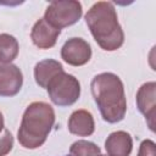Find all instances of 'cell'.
Listing matches in <instances>:
<instances>
[{
    "instance_id": "9c48e42d",
    "label": "cell",
    "mask_w": 156,
    "mask_h": 156,
    "mask_svg": "<svg viewBox=\"0 0 156 156\" xmlns=\"http://www.w3.org/2000/svg\"><path fill=\"white\" fill-rule=\"evenodd\" d=\"M61 29H57L49 24L44 18L38 20L30 32L33 44L39 49H50L55 46Z\"/></svg>"
},
{
    "instance_id": "7a4b0ae2",
    "label": "cell",
    "mask_w": 156,
    "mask_h": 156,
    "mask_svg": "<svg viewBox=\"0 0 156 156\" xmlns=\"http://www.w3.org/2000/svg\"><path fill=\"white\" fill-rule=\"evenodd\" d=\"M85 22L102 50L115 51L123 45L124 33L112 2H95L85 13Z\"/></svg>"
},
{
    "instance_id": "3957f363",
    "label": "cell",
    "mask_w": 156,
    "mask_h": 156,
    "mask_svg": "<svg viewBox=\"0 0 156 156\" xmlns=\"http://www.w3.org/2000/svg\"><path fill=\"white\" fill-rule=\"evenodd\" d=\"M55 123L54 108L43 101H34L27 106L18 129V141L26 149H38L45 141Z\"/></svg>"
},
{
    "instance_id": "8fae6325",
    "label": "cell",
    "mask_w": 156,
    "mask_h": 156,
    "mask_svg": "<svg viewBox=\"0 0 156 156\" xmlns=\"http://www.w3.org/2000/svg\"><path fill=\"white\" fill-rule=\"evenodd\" d=\"M68 130L78 136H89L95 130L93 115L87 110H76L68 118Z\"/></svg>"
},
{
    "instance_id": "5b68a950",
    "label": "cell",
    "mask_w": 156,
    "mask_h": 156,
    "mask_svg": "<svg viewBox=\"0 0 156 156\" xmlns=\"http://www.w3.org/2000/svg\"><path fill=\"white\" fill-rule=\"evenodd\" d=\"M82 13L83 10L79 1H52L45 10L44 20L52 27L61 29L77 23L82 17Z\"/></svg>"
},
{
    "instance_id": "8992f818",
    "label": "cell",
    "mask_w": 156,
    "mask_h": 156,
    "mask_svg": "<svg viewBox=\"0 0 156 156\" xmlns=\"http://www.w3.org/2000/svg\"><path fill=\"white\" fill-rule=\"evenodd\" d=\"M61 57L71 66H83L91 58V48L82 38H71L63 44Z\"/></svg>"
},
{
    "instance_id": "52a82bcc",
    "label": "cell",
    "mask_w": 156,
    "mask_h": 156,
    "mask_svg": "<svg viewBox=\"0 0 156 156\" xmlns=\"http://www.w3.org/2000/svg\"><path fill=\"white\" fill-rule=\"evenodd\" d=\"M155 91H156V83L147 82L144 83L138 93H136V106L139 111L145 116L149 128L154 132L155 130Z\"/></svg>"
},
{
    "instance_id": "e0dca14e",
    "label": "cell",
    "mask_w": 156,
    "mask_h": 156,
    "mask_svg": "<svg viewBox=\"0 0 156 156\" xmlns=\"http://www.w3.org/2000/svg\"><path fill=\"white\" fill-rule=\"evenodd\" d=\"M4 128H5V122H4V116H2V113L0 112V134L2 133V130H4Z\"/></svg>"
},
{
    "instance_id": "2e32d148",
    "label": "cell",
    "mask_w": 156,
    "mask_h": 156,
    "mask_svg": "<svg viewBox=\"0 0 156 156\" xmlns=\"http://www.w3.org/2000/svg\"><path fill=\"white\" fill-rule=\"evenodd\" d=\"M138 156H156V145L152 140L145 139L141 141L138 151Z\"/></svg>"
},
{
    "instance_id": "277c9868",
    "label": "cell",
    "mask_w": 156,
    "mask_h": 156,
    "mask_svg": "<svg viewBox=\"0 0 156 156\" xmlns=\"http://www.w3.org/2000/svg\"><path fill=\"white\" fill-rule=\"evenodd\" d=\"M50 100L57 106H71L80 95V84L78 79L62 71L55 76L46 87Z\"/></svg>"
},
{
    "instance_id": "ac0fdd59",
    "label": "cell",
    "mask_w": 156,
    "mask_h": 156,
    "mask_svg": "<svg viewBox=\"0 0 156 156\" xmlns=\"http://www.w3.org/2000/svg\"><path fill=\"white\" fill-rule=\"evenodd\" d=\"M99 156H107V155H101V154H100V155H99Z\"/></svg>"
},
{
    "instance_id": "5bb4252c",
    "label": "cell",
    "mask_w": 156,
    "mask_h": 156,
    "mask_svg": "<svg viewBox=\"0 0 156 156\" xmlns=\"http://www.w3.org/2000/svg\"><path fill=\"white\" fill-rule=\"evenodd\" d=\"M100 154V147L88 140L74 141L69 147V156H99Z\"/></svg>"
},
{
    "instance_id": "7c38bea8",
    "label": "cell",
    "mask_w": 156,
    "mask_h": 156,
    "mask_svg": "<svg viewBox=\"0 0 156 156\" xmlns=\"http://www.w3.org/2000/svg\"><path fill=\"white\" fill-rule=\"evenodd\" d=\"M63 71L62 65L52 58H46L43 61H39L35 67H34V79L35 83L40 87V88H45L48 87V84L50 83V80L57 76L58 73H61Z\"/></svg>"
},
{
    "instance_id": "6da1fadb",
    "label": "cell",
    "mask_w": 156,
    "mask_h": 156,
    "mask_svg": "<svg viewBox=\"0 0 156 156\" xmlns=\"http://www.w3.org/2000/svg\"><path fill=\"white\" fill-rule=\"evenodd\" d=\"M90 88L104 121L108 123L121 122L127 111L124 87L121 78L115 73L104 72L93 78Z\"/></svg>"
},
{
    "instance_id": "9a60e30c",
    "label": "cell",
    "mask_w": 156,
    "mask_h": 156,
    "mask_svg": "<svg viewBox=\"0 0 156 156\" xmlns=\"http://www.w3.org/2000/svg\"><path fill=\"white\" fill-rule=\"evenodd\" d=\"M13 147V136L9 129L4 128L0 134V156H6Z\"/></svg>"
},
{
    "instance_id": "30bf717a",
    "label": "cell",
    "mask_w": 156,
    "mask_h": 156,
    "mask_svg": "<svg viewBox=\"0 0 156 156\" xmlns=\"http://www.w3.org/2000/svg\"><path fill=\"white\" fill-rule=\"evenodd\" d=\"M133 149V139L129 133L117 130L111 133L105 140L107 156H129Z\"/></svg>"
},
{
    "instance_id": "4fadbf2b",
    "label": "cell",
    "mask_w": 156,
    "mask_h": 156,
    "mask_svg": "<svg viewBox=\"0 0 156 156\" xmlns=\"http://www.w3.org/2000/svg\"><path fill=\"white\" fill-rule=\"evenodd\" d=\"M18 41L13 35L1 33L0 34V63H11L18 55Z\"/></svg>"
},
{
    "instance_id": "ba28073f",
    "label": "cell",
    "mask_w": 156,
    "mask_h": 156,
    "mask_svg": "<svg viewBox=\"0 0 156 156\" xmlns=\"http://www.w3.org/2000/svg\"><path fill=\"white\" fill-rule=\"evenodd\" d=\"M23 84L21 69L13 63L0 65V96H15Z\"/></svg>"
}]
</instances>
